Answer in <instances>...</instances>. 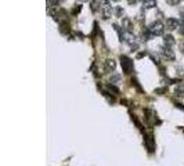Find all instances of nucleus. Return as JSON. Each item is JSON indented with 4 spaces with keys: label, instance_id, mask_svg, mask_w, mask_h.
Listing matches in <instances>:
<instances>
[{
    "label": "nucleus",
    "instance_id": "obj_1",
    "mask_svg": "<svg viewBox=\"0 0 184 166\" xmlns=\"http://www.w3.org/2000/svg\"><path fill=\"white\" fill-rule=\"evenodd\" d=\"M148 31H150V33H151L152 36H161V35H163L165 25H163L162 22H159V21H154L152 24H150Z\"/></svg>",
    "mask_w": 184,
    "mask_h": 166
},
{
    "label": "nucleus",
    "instance_id": "obj_2",
    "mask_svg": "<svg viewBox=\"0 0 184 166\" xmlns=\"http://www.w3.org/2000/svg\"><path fill=\"white\" fill-rule=\"evenodd\" d=\"M100 7H101L102 17H104V19L111 18L112 13H114V8H112L111 0H101V1H100Z\"/></svg>",
    "mask_w": 184,
    "mask_h": 166
},
{
    "label": "nucleus",
    "instance_id": "obj_3",
    "mask_svg": "<svg viewBox=\"0 0 184 166\" xmlns=\"http://www.w3.org/2000/svg\"><path fill=\"white\" fill-rule=\"evenodd\" d=\"M120 40L126 42V43L129 44L132 49H134V50L138 47V43H137V40H136V36H134L132 32H129V31H127V32H125L123 35H120Z\"/></svg>",
    "mask_w": 184,
    "mask_h": 166
},
{
    "label": "nucleus",
    "instance_id": "obj_4",
    "mask_svg": "<svg viewBox=\"0 0 184 166\" xmlns=\"http://www.w3.org/2000/svg\"><path fill=\"white\" fill-rule=\"evenodd\" d=\"M120 64H122L123 72L126 73V75L133 72V61H132L129 57H126V55H120Z\"/></svg>",
    "mask_w": 184,
    "mask_h": 166
},
{
    "label": "nucleus",
    "instance_id": "obj_5",
    "mask_svg": "<svg viewBox=\"0 0 184 166\" xmlns=\"http://www.w3.org/2000/svg\"><path fill=\"white\" fill-rule=\"evenodd\" d=\"M159 53H161V55H162L163 58L169 60V61H173V60H174V51L172 50L170 47L162 46L161 49H159Z\"/></svg>",
    "mask_w": 184,
    "mask_h": 166
},
{
    "label": "nucleus",
    "instance_id": "obj_6",
    "mask_svg": "<svg viewBox=\"0 0 184 166\" xmlns=\"http://www.w3.org/2000/svg\"><path fill=\"white\" fill-rule=\"evenodd\" d=\"M102 68H104L105 72H114L116 68V61L115 60H112V58H108V60H105L104 61V65H102Z\"/></svg>",
    "mask_w": 184,
    "mask_h": 166
},
{
    "label": "nucleus",
    "instance_id": "obj_7",
    "mask_svg": "<svg viewBox=\"0 0 184 166\" xmlns=\"http://www.w3.org/2000/svg\"><path fill=\"white\" fill-rule=\"evenodd\" d=\"M180 26V21L176 18H168L166 19V28L169 29V31H174Z\"/></svg>",
    "mask_w": 184,
    "mask_h": 166
},
{
    "label": "nucleus",
    "instance_id": "obj_8",
    "mask_svg": "<svg viewBox=\"0 0 184 166\" xmlns=\"http://www.w3.org/2000/svg\"><path fill=\"white\" fill-rule=\"evenodd\" d=\"M143 10H151L156 7V0H143Z\"/></svg>",
    "mask_w": 184,
    "mask_h": 166
},
{
    "label": "nucleus",
    "instance_id": "obj_9",
    "mask_svg": "<svg viewBox=\"0 0 184 166\" xmlns=\"http://www.w3.org/2000/svg\"><path fill=\"white\" fill-rule=\"evenodd\" d=\"M145 145H147L148 151H154V148H155V145H154V137H152V134H147V138H145Z\"/></svg>",
    "mask_w": 184,
    "mask_h": 166
},
{
    "label": "nucleus",
    "instance_id": "obj_10",
    "mask_svg": "<svg viewBox=\"0 0 184 166\" xmlns=\"http://www.w3.org/2000/svg\"><path fill=\"white\" fill-rule=\"evenodd\" d=\"M174 43H176V40H174V37L172 35H165L163 36V46L172 47V46H174Z\"/></svg>",
    "mask_w": 184,
    "mask_h": 166
},
{
    "label": "nucleus",
    "instance_id": "obj_11",
    "mask_svg": "<svg viewBox=\"0 0 184 166\" xmlns=\"http://www.w3.org/2000/svg\"><path fill=\"white\" fill-rule=\"evenodd\" d=\"M176 94H179V96H183V94H184V83L177 84V87H176Z\"/></svg>",
    "mask_w": 184,
    "mask_h": 166
},
{
    "label": "nucleus",
    "instance_id": "obj_12",
    "mask_svg": "<svg viewBox=\"0 0 184 166\" xmlns=\"http://www.w3.org/2000/svg\"><path fill=\"white\" fill-rule=\"evenodd\" d=\"M122 24H123V26H125V28H126L127 31H129V32H130V29H132V25H130V19L125 18V19H123V22H122Z\"/></svg>",
    "mask_w": 184,
    "mask_h": 166
},
{
    "label": "nucleus",
    "instance_id": "obj_13",
    "mask_svg": "<svg viewBox=\"0 0 184 166\" xmlns=\"http://www.w3.org/2000/svg\"><path fill=\"white\" fill-rule=\"evenodd\" d=\"M108 90L112 91V93H115V96H116V94H119V89H118V87H115L114 84H109V86H108Z\"/></svg>",
    "mask_w": 184,
    "mask_h": 166
},
{
    "label": "nucleus",
    "instance_id": "obj_14",
    "mask_svg": "<svg viewBox=\"0 0 184 166\" xmlns=\"http://www.w3.org/2000/svg\"><path fill=\"white\" fill-rule=\"evenodd\" d=\"M123 14H125V11H123L122 7H116V17H119V18H122Z\"/></svg>",
    "mask_w": 184,
    "mask_h": 166
},
{
    "label": "nucleus",
    "instance_id": "obj_15",
    "mask_svg": "<svg viewBox=\"0 0 184 166\" xmlns=\"http://www.w3.org/2000/svg\"><path fill=\"white\" fill-rule=\"evenodd\" d=\"M98 0H93V1H91V10L93 11H97V6H98Z\"/></svg>",
    "mask_w": 184,
    "mask_h": 166
},
{
    "label": "nucleus",
    "instance_id": "obj_16",
    "mask_svg": "<svg viewBox=\"0 0 184 166\" xmlns=\"http://www.w3.org/2000/svg\"><path fill=\"white\" fill-rule=\"evenodd\" d=\"M179 31H180V33H183V35H184V18L180 21V26H179Z\"/></svg>",
    "mask_w": 184,
    "mask_h": 166
},
{
    "label": "nucleus",
    "instance_id": "obj_17",
    "mask_svg": "<svg viewBox=\"0 0 184 166\" xmlns=\"http://www.w3.org/2000/svg\"><path fill=\"white\" fill-rule=\"evenodd\" d=\"M119 79H120V76H119V75H114V76L111 78V84H112V83H115V82H118Z\"/></svg>",
    "mask_w": 184,
    "mask_h": 166
},
{
    "label": "nucleus",
    "instance_id": "obj_18",
    "mask_svg": "<svg viewBox=\"0 0 184 166\" xmlns=\"http://www.w3.org/2000/svg\"><path fill=\"white\" fill-rule=\"evenodd\" d=\"M51 3L54 4V6H58V4H61L62 1H64V0H50Z\"/></svg>",
    "mask_w": 184,
    "mask_h": 166
},
{
    "label": "nucleus",
    "instance_id": "obj_19",
    "mask_svg": "<svg viewBox=\"0 0 184 166\" xmlns=\"http://www.w3.org/2000/svg\"><path fill=\"white\" fill-rule=\"evenodd\" d=\"M151 60H152L154 62H155L156 65H159V60H158V57H155V55H151Z\"/></svg>",
    "mask_w": 184,
    "mask_h": 166
},
{
    "label": "nucleus",
    "instance_id": "obj_20",
    "mask_svg": "<svg viewBox=\"0 0 184 166\" xmlns=\"http://www.w3.org/2000/svg\"><path fill=\"white\" fill-rule=\"evenodd\" d=\"M80 8H82V6H78V7H75V8H73V14H76V13H79V11H80Z\"/></svg>",
    "mask_w": 184,
    "mask_h": 166
},
{
    "label": "nucleus",
    "instance_id": "obj_21",
    "mask_svg": "<svg viewBox=\"0 0 184 166\" xmlns=\"http://www.w3.org/2000/svg\"><path fill=\"white\" fill-rule=\"evenodd\" d=\"M136 1H137V0H129V4H134Z\"/></svg>",
    "mask_w": 184,
    "mask_h": 166
},
{
    "label": "nucleus",
    "instance_id": "obj_22",
    "mask_svg": "<svg viewBox=\"0 0 184 166\" xmlns=\"http://www.w3.org/2000/svg\"><path fill=\"white\" fill-rule=\"evenodd\" d=\"M76 1H79V3H85V1H87V0H76Z\"/></svg>",
    "mask_w": 184,
    "mask_h": 166
},
{
    "label": "nucleus",
    "instance_id": "obj_23",
    "mask_svg": "<svg viewBox=\"0 0 184 166\" xmlns=\"http://www.w3.org/2000/svg\"><path fill=\"white\" fill-rule=\"evenodd\" d=\"M181 50H183V51H184V44H183V46H181Z\"/></svg>",
    "mask_w": 184,
    "mask_h": 166
},
{
    "label": "nucleus",
    "instance_id": "obj_24",
    "mask_svg": "<svg viewBox=\"0 0 184 166\" xmlns=\"http://www.w3.org/2000/svg\"><path fill=\"white\" fill-rule=\"evenodd\" d=\"M111 1H119V0H111Z\"/></svg>",
    "mask_w": 184,
    "mask_h": 166
}]
</instances>
